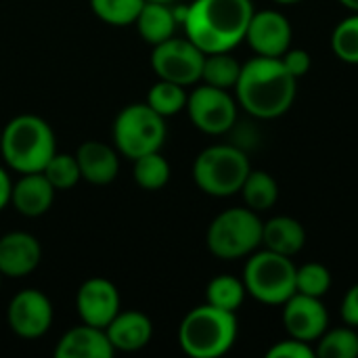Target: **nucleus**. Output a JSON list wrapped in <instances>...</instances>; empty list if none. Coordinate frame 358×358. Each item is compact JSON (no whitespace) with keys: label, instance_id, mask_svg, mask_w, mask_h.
Returning a JSON list of instances; mask_svg holds the SVG:
<instances>
[{"label":"nucleus","instance_id":"2f4dec72","mask_svg":"<svg viewBox=\"0 0 358 358\" xmlns=\"http://www.w3.org/2000/svg\"><path fill=\"white\" fill-rule=\"evenodd\" d=\"M315 348L308 344V342H302V340H296V338H289V340H283L279 344H275L268 352L266 358H315Z\"/></svg>","mask_w":358,"mask_h":358},{"label":"nucleus","instance_id":"c756f323","mask_svg":"<svg viewBox=\"0 0 358 358\" xmlns=\"http://www.w3.org/2000/svg\"><path fill=\"white\" fill-rule=\"evenodd\" d=\"M331 289V271L321 262H306L296 271V292L323 298Z\"/></svg>","mask_w":358,"mask_h":358},{"label":"nucleus","instance_id":"4468645a","mask_svg":"<svg viewBox=\"0 0 358 358\" xmlns=\"http://www.w3.org/2000/svg\"><path fill=\"white\" fill-rule=\"evenodd\" d=\"M76 308L82 323L105 329L120 313V292L111 281L92 277L80 285Z\"/></svg>","mask_w":358,"mask_h":358},{"label":"nucleus","instance_id":"dca6fc26","mask_svg":"<svg viewBox=\"0 0 358 358\" xmlns=\"http://www.w3.org/2000/svg\"><path fill=\"white\" fill-rule=\"evenodd\" d=\"M55 187L42 172L23 174L10 189V203L23 216L36 218L50 210L55 201Z\"/></svg>","mask_w":358,"mask_h":358},{"label":"nucleus","instance_id":"5701e85b","mask_svg":"<svg viewBox=\"0 0 358 358\" xmlns=\"http://www.w3.org/2000/svg\"><path fill=\"white\" fill-rule=\"evenodd\" d=\"M248 292L243 285V279H237L233 275H218L208 283L206 289V298L208 304L229 310V313H237L245 300Z\"/></svg>","mask_w":358,"mask_h":358},{"label":"nucleus","instance_id":"e433bc0d","mask_svg":"<svg viewBox=\"0 0 358 358\" xmlns=\"http://www.w3.org/2000/svg\"><path fill=\"white\" fill-rule=\"evenodd\" d=\"M275 2H279V4H298L302 0H275Z\"/></svg>","mask_w":358,"mask_h":358},{"label":"nucleus","instance_id":"58836bf2","mask_svg":"<svg viewBox=\"0 0 358 358\" xmlns=\"http://www.w3.org/2000/svg\"><path fill=\"white\" fill-rule=\"evenodd\" d=\"M0 143H2V130H0Z\"/></svg>","mask_w":358,"mask_h":358},{"label":"nucleus","instance_id":"f3484780","mask_svg":"<svg viewBox=\"0 0 358 358\" xmlns=\"http://www.w3.org/2000/svg\"><path fill=\"white\" fill-rule=\"evenodd\" d=\"M115 348L111 346L105 329L92 325H80L69 329L57 344V358H111Z\"/></svg>","mask_w":358,"mask_h":358},{"label":"nucleus","instance_id":"ea45409f","mask_svg":"<svg viewBox=\"0 0 358 358\" xmlns=\"http://www.w3.org/2000/svg\"><path fill=\"white\" fill-rule=\"evenodd\" d=\"M0 285H2V273H0Z\"/></svg>","mask_w":358,"mask_h":358},{"label":"nucleus","instance_id":"423d86ee","mask_svg":"<svg viewBox=\"0 0 358 358\" xmlns=\"http://www.w3.org/2000/svg\"><path fill=\"white\" fill-rule=\"evenodd\" d=\"M296 271L298 266L289 256L273 250L250 254L243 271L245 292L268 306H283L296 294Z\"/></svg>","mask_w":358,"mask_h":358},{"label":"nucleus","instance_id":"f704fd0d","mask_svg":"<svg viewBox=\"0 0 358 358\" xmlns=\"http://www.w3.org/2000/svg\"><path fill=\"white\" fill-rule=\"evenodd\" d=\"M10 189H13V182L8 174L0 168V210L10 201Z\"/></svg>","mask_w":358,"mask_h":358},{"label":"nucleus","instance_id":"bb28decb","mask_svg":"<svg viewBox=\"0 0 358 358\" xmlns=\"http://www.w3.org/2000/svg\"><path fill=\"white\" fill-rule=\"evenodd\" d=\"M134 162V180L145 191H159L170 180V164L159 155V151L141 155Z\"/></svg>","mask_w":358,"mask_h":358},{"label":"nucleus","instance_id":"393cba45","mask_svg":"<svg viewBox=\"0 0 358 358\" xmlns=\"http://www.w3.org/2000/svg\"><path fill=\"white\" fill-rule=\"evenodd\" d=\"M317 358H357L358 357V334L355 327H334L327 329L315 348Z\"/></svg>","mask_w":358,"mask_h":358},{"label":"nucleus","instance_id":"f03ea898","mask_svg":"<svg viewBox=\"0 0 358 358\" xmlns=\"http://www.w3.org/2000/svg\"><path fill=\"white\" fill-rule=\"evenodd\" d=\"M252 15V0H195L187 6L182 25L187 38L206 55L231 52L245 40Z\"/></svg>","mask_w":358,"mask_h":358},{"label":"nucleus","instance_id":"0eeeda50","mask_svg":"<svg viewBox=\"0 0 358 358\" xmlns=\"http://www.w3.org/2000/svg\"><path fill=\"white\" fill-rule=\"evenodd\" d=\"M262 220L250 208L220 212L206 235L208 250L220 260H239L254 254L262 243Z\"/></svg>","mask_w":358,"mask_h":358},{"label":"nucleus","instance_id":"ddd939ff","mask_svg":"<svg viewBox=\"0 0 358 358\" xmlns=\"http://www.w3.org/2000/svg\"><path fill=\"white\" fill-rule=\"evenodd\" d=\"M292 23L289 19L273 8L254 10L245 31V40L252 50L260 57H283L292 46Z\"/></svg>","mask_w":358,"mask_h":358},{"label":"nucleus","instance_id":"6e6552de","mask_svg":"<svg viewBox=\"0 0 358 358\" xmlns=\"http://www.w3.org/2000/svg\"><path fill=\"white\" fill-rule=\"evenodd\" d=\"M164 141V117L147 103H134L124 107L113 122V143L117 151L130 159L159 151Z\"/></svg>","mask_w":358,"mask_h":358},{"label":"nucleus","instance_id":"4c0bfd02","mask_svg":"<svg viewBox=\"0 0 358 358\" xmlns=\"http://www.w3.org/2000/svg\"><path fill=\"white\" fill-rule=\"evenodd\" d=\"M147 2H164V4H172V2H176V0H147Z\"/></svg>","mask_w":358,"mask_h":358},{"label":"nucleus","instance_id":"473e14b6","mask_svg":"<svg viewBox=\"0 0 358 358\" xmlns=\"http://www.w3.org/2000/svg\"><path fill=\"white\" fill-rule=\"evenodd\" d=\"M281 61H283V65L287 67V71L294 76V78H302V76H306L308 71H310V67H313V59H310V52L308 50H304V48H287L285 50V55L281 57Z\"/></svg>","mask_w":358,"mask_h":358},{"label":"nucleus","instance_id":"9b49d317","mask_svg":"<svg viewBox=\"0 0 358 358\" xmlns=\"http://www.w3.org/2000/svg\"><path fill=\"white\" fill-rule=\"evenodd\" d=\"M6 321L13 334H17L19 338H42L52 325V304L42 292L23 289L10 300Z\"/></svg>","mask_w":358,"mask_h":358},{"label":"nucleus","instance_id":"7c9ffc66","mask_svg":"<svg viewBox=\"0 0 358 358\" xmlns=\"http://www.w3.org/2000/svg\"><path fill=\"white\" fill-rule=\"evenodd\" d=\"M42 174L50 180V185L57 191H67L76 187L78 180L82 178L76 155H65V153H55L46 164V168L42 170Z\"/></svg>","mask_w":358,"mask_h":358},{"label":"nucleus","instance_id":"c85d7f7f","mask_svg":"<svg viewBox=\"0 0 358 358\" xmlns=\"http://www.w3.org/2000/svg\"><path fill=\"white\" fill-rule=\"evenodd\" d=\"M334 55L350 65H358V13L342 19L331 34Z\"/></svg>","mask_w":358,"mask_h":358},{"label":"nucleus","instance_id":"20e7f679","mask_svg":"<svg viewBox=\"0 0 358 358\" xmlns=\"http://www.w3.org/2000/svg\"><path fill=\"white\" fill-rule=\"evenodd\" d=\"M237 340L235 313L203 304L193 308L178 327V344L191 358H218Z\"/></svg>","mask_w":358,"mask_h":358},{"label":"nucleus","instance_id":"9d476101","mask_svg":"<svg viewBox=\"0 0 358 358\" xmlns=\"http://www.w3.org/2000/svg\"><path fill=\"white\" fill-rule=\"evenodd\" d=\"M189 117L195 128L206 134H224L237 122V101L224 88H216L210 84L197 86L189 99L187 107Z\"/></svg>","mask_w":358,"mask_h":358},{"label":"nucleus","instance_id":"a878e982","mask_svg":"<svg viewBox=\"0 0 358 358\" xmlns=\"http://www.w3.org/2000/svg\"><path fill=\"white\" fill-rule=\"evenodd\" d=\"M187 90L180 84L168 82V80H159L157 84L151 86L149 94H147V105L157 111L162 117H170L180 113L187 107Z\"/></svg>","mask_w":358,"mask_h":358},{"label":"nucleus","instance_id":"aec40b11","mask_svg":"<svg viewBox=\"0 0 358 358\" xmlns=\"http://www.w3.org/2000/svg\"><path fill=\"white\" fill-rule=\"evenodd\" d=\"M306 243V229L292 216H275L262 224V245L277 254L294 258Z\"/></svg>","mask_w":358,"mask_h":358},{"label":"nucleus","instance_id":"f257e3e1","mask_svg":"<svg viewBox=\"0 0 358 358\" xmlns=\"http://www.w3.org/2000/svg\"><path fill=\"white\" fill-rule=\"evenodd\" d=\"M298 78L283 65L281 57H254L241 65L235 84L237 103L258 120H275L287 113L296 101Z\"/></svg>","mask_w":358,"mask_h":358},{"label":"nucleus","instance_id":"f8f14e48","mask_svg":"<svg viewBox=\"0 0 358 358\" xmlns=\"http://www.w3.org/2000/svg\"><path fill=\"white\" fill-rule=\"evenodd\" d=\"M283 325L289 338L302 342H317L329 329V313L321 298L294 294L283 304Z\"/></svg>","mask_w":358,"mask_h":358},{"label":"nucleus","instance_id":"2eb2a0df","mask_svg":"<svg viewBox=\"0 0 358 358\" xmlns=\"http://www.w3.org/2000/svg\"><path fill=\"white\" fill-rule=\"evenodd\" d=\"M42 258L38 239L29 233L17 231L0 237V273L2 277L19 279L36 271Z\"/></svg>","mask_w":358,"mask_h":358},{"label":"nucleus","instance_id":"cd10ccee","mask_svg":"<svg viewBox=\"0 0 358 358\" xmlns=\"http://www.w3.org/2000/svg\"><path fill=\"white\" fill-rule=\"evenodd\" d=\"M147 0H90L92 13L109 25H130L136 21Z\"/></svg>","mask_w":358,"mask_h":358},{"label":"nucleus","instance_id":"39448f33","mask_svg":"<svg viewBox=\"0 0 358 358\" xmlns=\"http://www.w3.org/2000/svg\"><path fill=\"white\" fill-rule=\"evenodd\" d=\"M250 172L252 166L245 151L235 145H212L203 149L193 164L195 185L212 197L239 193Z\"/></svg>","mask_w":358,"mask_h":358},{"label":"nucleus","instance_id":"72a5a7b5","mask_svg":"<svg viewBox=\"0 0 358 358\" xmlns=\"http://www.w3.org/2000/svg\"><path fill=\"white\" fill-rule=\"evenodd\" d=\"M340 315H342V321L346 325L358 329V283L346 292L342 306H340Z\"/></svg>","mask_w":358,"mask_h":358},{"label":"nucleus","instance_id":"7ed1b4c3","mask_svg":"<svg viewBox=\"0 0 358 358\" xmlns=\"http://www.w3.org/2000/svg\"><path fill=\"white\" fill-rule=\"evenodd\" d=\"M0 151L4 162L19 174L42 172L57 153L52 128L38 115L13 117L2 130Z\"/></svg>","mask_w":358,"mask_h":358},{"label":"nucleus","instance_id":"6ab92c4d","mask_svg":"<svg viewBox=\"0 0 358 358\" xmlns=\"http://www.w3.org/2000/svg\"><path fill=\"white\" fill-rule=\"evenodd\" d=\"M76 159L82 178L92 185H109L120 172V159L115 149L99 141H86L84 145H80Z\"/></svg>","mask_w":358,"mask_h":358},{"label":"nucleus","instance_id":"1a4fd4ad","mask_svg":"<svg viewBox=\"0 0 358 358\" xmlns=\"http://www.w3.org/2000/svg\"><path fill=\"white\" fill-rule=\"evenodd\" d=\"M206 52L197 48L189 38H168L155 44L151 55L153 71L159 80H168L180 86H191L201 80Z\"/></svg>","mask_w":358,"mask_h":358},{"label":"nucleus","instance_id":"412c9836","mask_svg":"<svg viewBox=\"0 0 358 358\" xmlns=\"http://www.w3.org/2000/svg\"><path fill=\"white\" fill-rule=\"evenodd\" d=\"M136 27L141 38L147 44H159L168 38L174 36L176 25H178V17H176V8L164 2H145L138 17H136Z\"/></svg>","mask_w":358,"mask_h":358},{"label":"nucleus","instance_id":"c9c22d12","mask_svg":"<svg viewBox=\"0 0 358 358\" xmlns=\"http://www.w3.org/2000/svg\"><path fill=\"white\" fill-rule=\"evenodd\" d=\"M340 4H344L348 10H352V13H358V0H338Z\"/></svg>","mask_w":358,"mask_h":358},{"label":"nucleus","instance_id":"b1692460","mask_svg":"<svg viewBox=\"0 0 358 358\" xmlns=\"http://www.w3.org/2000/svg\"><path fill=\"white\" fill-rule=\"evenodd\" d=\"M241 73V63L231 52H210L203 59L201 80L216 88H235Z\"/></svg>","mask_w":358,"mask_h":358},{"label":"nucleus","instance_id":"4be33fe9","mask_svg":"<svg viewBox=\"0 0 358 358\" xmlns=\"http://www.w3.org/2000/svg\"><path fill=\"white\" fill-rule=\"evenodd\" d=\"M243 195V201L254 212H266L271 210L279 199V185L277 180L264 172V170H252L239 191Z\"/></svg>","mask_w":358,"mask_h":358},{"label":"nucleus","instance_id":"a211bd4d","mask_svg":"<svg viewBox=\"0 0 358 358\" xmlns=\"http://www.w3.org/2000/svg\"><path fill=\"white\" fill-rule=\"evenodd\" d=\"M105 334L115 350L136 352L145 348L153 338V323L147 315L130 310L117 313L115 319L105 327Z\"/></svg>","mask_w":358,"mask_h":358}]
</instances>
